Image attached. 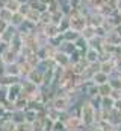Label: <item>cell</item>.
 Returning a JSON list of instances; mask_svg holds the SVG:
<instances>
[{"label":"cell","mask_w":121,"mask_h":131,"mask_svg":"<svg viewBox=\"0 0 121 131\" xmlns=\"http://www.w3.org/2000/svg\"><path fill=\"white\" fill-rule=\"evenodd\" d=\"M8 25H9V23H6L5 20H2V18H0V35L5 32V29L8 28Z\"/></svg>","instance_id":"cell-1"}]
</instances>
